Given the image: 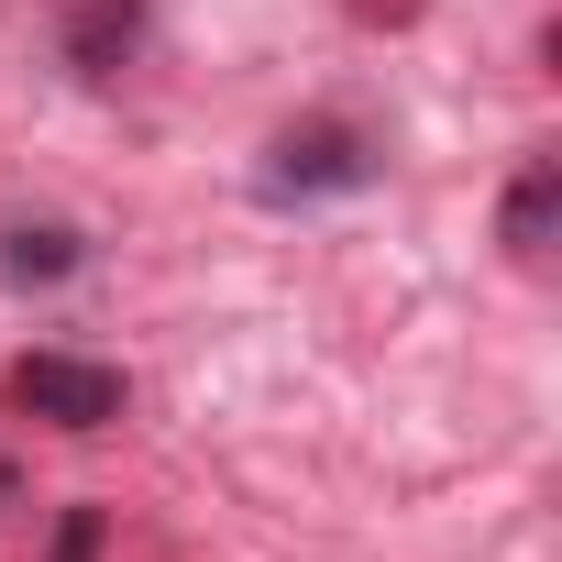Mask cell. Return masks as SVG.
<instances>
[{"label":"cell","instance_id":"1","mask_svg":"<svg viewBox=\"0 0 562 562\" xmlns=\"http://www.w3.org/2000/svg\"><path fill=\"white\" fill-rule=\"evenodd\" d=\"M0 386H12V408L45 419V430H111L122 419V364H89V353H23Z\"/></svg>","mask_w":562,"mask_h":562},{"label":"cell","instance_id":"2","mask_svg":"<svg viewBox=\"0 0 562 562\" xmlns=\"http://www.w3.org/2000/svg\"><path fill=\"white\" fill-rule=\"evenodd\" d=\"M375 177V144L353 122H288L265 144V199H331V188H364Z\"/></svg>","mask_w":562,"mask_h":562},{"label":"cell","instance_id":"3","mask_svg":"<svg viewBox=\"0 0 562 562\" xmlns=\"http://www.w3.org/2000/svg\"><path fill=\"white\" fill-rule=\"evenodd\" d=\"M78 221H56V210H12V221H0V288H56V276H78Z\"/></svg>","mask_w":562,"mask_h":562},{"label":"cell","instance_id":"4","mask_svg":"<svg viewBox=\"0 0 562 562\" xmlns=\"http://www.w3.org/2000/svg\"><path fill=\"white\" fill-rule=\"evenodd\" d=\"M551 210H562V166H551V155H529V166L507 177V210H496V243H507L518 265H551Z\"/></svg>","mask_w":562,"mask_h":562},{"label":"cell","instance_id":"5","mask_svg":"<svg viewBox=\"0 0 562 562\" xmlns=\"http://www.w3.org/2000/svg\"><path fill=\"white\" fill-rule=\"evenodd\" d=\"M133 45H144V0H89V12L67 23V67L78 78H122Z\"/></svg>","mask_w":562,"mask_h":562},{"label":"cell","instance_id":"6","mask_svg":"<svg viewBox=\"0 0 562 562\" xmlns=\"http://www.w3.org/2000/svg\"><path fill=\"white\" fill-rule=\"evenodd\" d=\"M0 518H12V463H0Z\"/></svg>","mask_w":562,"mask_h":562}]
</instances>
